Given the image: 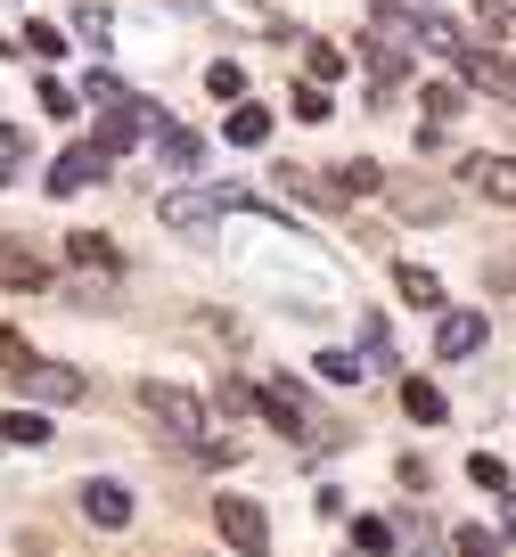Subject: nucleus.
Wrapping results in <instances>:
<instances>
[{"instance_id": "nucleus-1", "label": "nucleus", "mask_w": 516, "mask_h": 557, "mask_svg": "<svg viewBox=\"0 0 516 557\" xmlns=\"http://www.w3.org/2000/svg\"><path fill=\"white\" fill-rule=\"evenodd\" d=\"M139 401H148V418L164 426L172 443H189V451L206 443V401H197V394H181V385H148Z\"/></svg>"}, {"instance_id": "nucleus-2", "label": "nucleus", "mask_w": 516, "mask_h": 557, "mask_svg": "<svg viewBox=\"0 0 516 557\" xmlns=\"http://www.w3.org/2000/svg\"><path fill=\"white\" fill-rule=\"evenodd\" d=\"M213 524H222V541L238 557H271V517H262V500H238V492H230V500H213Z\"/></svg>"}, {"instance_id": "nucleus-3", "label": "nucleus", "mask_w": 516, "mask_h": 557, "mask_svg": "<svg viewBox=\"0 0 516 557\" xmlns=\"http://www.w3.org/2000/svg\"><path fill=\"white\" fill-rule=\"evenodd\" d=\"M156 222L181 230V238H197V230L222 222V197H213V189H164V197H156Z\"/></svg>"}, {"instance_id": "nucleus-4", "label": "nucleus", "mask_w": 516, "mask_h": 557, "mask_svg": "<svg viewBox=\"0 0 516 557\" xmlns=\"http://www.w3.org/2000/svg\"><path fill=\"white\" fill-rule=\"evenodd\" d=\"M17 385H25V401H34V410H66V401H83V377H74L66 361H25Z\"/></svg>"}, {"instance_id": "nucleus-5", "label": "nucleus", "mask_w": 516, "mask_h": 557, "mask_svg": "<svg viewBox=\"0 0 516 557\" xmlns=\"http://www.w3.org/2000/svg\"><path fill=\"white\" fill-rule=\"evenodd\" d=\"M148 139H156V164H172V173H206V139H197L189 123L148 115Z\"/></svg>"}, {"instance_id": "nucleus-6", "label": "nucleus", "mask_w": 516, "mask_h": 557, "mask_svg": "<svg viewBox=\"0 0 516 557\" xmlns=\"http://www.w3.org/2000/svg\"><path fill=\"white\" fill-rule=\"evenodd\" d=\"M107 164H115V157H99V148H66L41 189H50V197H83V189H99V181H107Z\"/></svg>"}, {"instance_id": "nucleus-7", "label": "nucleus", "mask_w": 516, "mask_h": 557, "mask_svg": "<svg viewBox=\"0 0 516 557\" xmlns=\"http://www.w3.org/2000/svg\"><path fill=\"white\" fill-rule=\"evenodd\" d=\"M451 66H459V83H476V90H492V99L516 107V58H500V50H459Z\"/></svg>"}, {"instance_id": "nucleus-8", "label": "nucleus", "mask_w": 516, "mask_h": 557, "mask_svg": "<svg viewBox=\"0 0 516 557\" xmlns=\"http://www.w3.org/2000/svg\"><path fill=\"white\" fill-rule=\"evenodd\" d=\"M83 517L99 524V533H123V524H132V484H115V475H90V484H83Z\"/></svg>"}, {"instance_id": "nucleus-9", "label": "nucleus", "mask_w": 516, "mask_h": 557, "mask_svg": "<svg viewBox=\"0 0 516 557\" xmlns=\"http://www.w3.org/2000/svg\"><path fill=\"white\" fill-rule=\"evenodd\" d=\"M459 181H467L476 197H492V206H516V157H467Z\"/></svg>"}, {"instance_id": "nucleus-10", "label": "nucleus", "mask_w": 516, "mask_h": 557, "mask_svg": "<svg viewBox=\"0 0 516 557\" xmlns=\"http://www.w3.org/2000/svg\"><path fill=\"white\" fill-rule=\"evenodd\" d=\"M476 345H483V312H443L434 320V352H443V361H467Z\"/></svg>"}, {"instance_id": "nucleus-11", "label": "nucleus", "mask_w": 516, "mask_h": 557, "mask_svg": "<svg viewBox=\"0 0 516 557\" xmlns=\"http://www.w3.org/2000/svg\"><path fill=\"white\" fill-rule=\"evenodd\" d=\"M255 410H262V418H271V426H287V435H295V426H311V410H304V394H295V385H287V377H271V385H262V394H255Z\"/></svg>"}, {"instance_id": "nucleus-12", "label": "nucleus", "mask_w": 516, "mask_h": 557, "mask_svg": "<svg viewBox=\"0 0 516 557\" xmlns=\"http://www.w3.org/2000/svg\"><path fill=\"white\" fill-rule=\"evenodd\" d=\"M410 41H427L434 58H459V50H467L459 17H443V9H418V17H410Z\"/></svg>"}, {"instance_id": "nucleus-13", "label": "nucleus", "mask_w": 516, "mask_h": 557, "mask_svg": "<svg viewBox=\"0 0 516 557\" xmlns=\"http://www.w3.org/2000/svg\"><path fill=\"white\" fill-rule=\"evenodd\" d=\"M74 99H83V107H139V90H132V83H123V74H107V66H90V83H83V90H74Z\"/></svg>"}, {"instance_id": "nucleus-14", "label": "nucleus", "mask_w": 516, "mask_h": 557, "mask_svg": "<svg viewBox=\"0 0 516 557\" xmlns=\"http://www.w3.org/2000/svg\"><path fill=\"white\" fill-rule=\"evenodd\" d=\"M418 115L427 123H459L467 115V83H427L418 90Z\"/></svg>"}, {"instance_id": "nucleus-15", "label": "nucleus", "mask_w": 516, "mask_h": 557, "mask_svg": "<svg viewBox=\"0 0 516 557\" xmlns=\"http://www.w3.org/2000/svg\"><path fill=\"white\" fill-rule=\"evenodd\" d=\"M230 139H238V148H262V139H271V107H255V99H238L230 107V123H222Z\"/></svg>"}, {"instance_id": "nucleus-16", "label": "nucleus", "mask_w": 516, "mask_h": 557, "mask_svg": "<svg viewBox=\"0 0 516 557\" xmlns=\"http://www.w3.org/2000/svg\"><path fill=\"white\" fill-rule=\"evenodd\" d=\"M402 74H410L402 41H378V50H369V83H378V99H394V90H402Z\"/></svg>"}, {"instance_id": "nucleus-17", "label": "nucleus", "mask_w": 516, "mask_h": 557, "mask_svg": "<svg viewBox=\"0 0 516 557\" xmlns=\"http://www.w3.org/2000/svg\"><path fill=\"white\" fill-rule=\"evenodd\" d=\"M0 443H17V451H41V443H50V418H41V410H9V418H0Z\"/></svg>"}, {"instance_id": "nucleus-18", "label": "nucleus", "mask_w": 516, "mask_h": 557, "mask_svg": "<svg viewBox=\"0 0 516 557\" xmlns=\"http://www.w3.org/2000/svg\"><path fill=\"white\" fill-rule=\"evenodd\" d=\"M394 287L418 304V312H443V278H434V271H418V262H402V271H394Z\"/></svg>"}, {"instance_id": "nucleus-19", "label": "nucleus", "mask_w": 516, "mask_h": 557, "mask_svg": "<svg viewBox=\"0 0 516 557\" xmlns=\"http://www.w3.org/2000/svg\"><path fill=\"white\" fill-rule=\"evenodd\" d=\"M402 410H410L418 426H434V418H443L451 401H443V385H427V377H402Z\"/></svg>"}, {"instance_id": "nucleus-20", "label": "nucleus", "mask_w": 516, "mask_h": 557, "mask_svg": "<svg viewBox=\"0 0 516 557\" xmlns=\"http://www.w3.org/2000/svg\"><path fill=\"white\" fill-rule=\"evenodd\" d=\"M378 189H385V173H378V164H369V157L336 164V197H344V206H353V197H378Z\"/></svg>"}, {"instance_id": "nucleus-21", "label": "nucleus", "mask_w": 516, "mask_h": 557, "mask_svg": "<svg viewBox=\"0 0 516 557\" xmlns=\"http://www.w3.org/2000/svg\"><path fill=\"white\" fill-rule=\"evenodd\" d=\"M394 206H402V222H443L451 197H443V189H418V181H410V189H394Z\"/></svg>"}, {"instance_id": "nucleus-22", "label": "nucleus", "mask_w": 516, "mask_h": 557, "mask_svg": "<svg viewBox=\"0 0 516 557\" xmlns=\"http://www.w3.org/2000/svg\"><path fill=\"white\" fill-rule=\"evenodd\" d=\"M41 278H50V271H41V262L25 255V246H9V238H0V287H41Z\"/></svg>"}, {"instance_id": "nucleus-23", "label": "nucleus", "mask_w": 516, "mask_h": 557, "mask_svg": "<svg viewBox=\"0 0 516 557\" xmlns=\"http://www.w3.org/2000/svg\"><path fill=\"white\" fill-rule=\"evenodd\" d=\"M410 17H418V9H394V0H378V9H369V34H378V41H402V50H418V41H410Z\"/></svg>"}, {"instance_id": "nucleus-24", "label": "nucleus", "mask_w": 516, "mask_h": 557, "mask_svg": "<svg viewBox=\"0 0 516 557\" xmlns=\"http://www.w3.org/2000/svg\"><path fill=\"white\" fill-rule=\"evenodd\" d=\"M66 255L83 262V271H115V262H123V255H115V238H90V230H74V238H66Z\"/></svg>"}, {"instance_id": "nucleus-25", "label": "nucleus", "mask_w": 516, "mask_h": 557, "mask_svg": "<svg viewBox=\"0 0 516 557\" xmlns=\"http://www.w3.org/2000/svg\"><path fill=\"white\" fill-rule=\"evenodd\" d=\"M17 50H25V58H41V66H58V58H66V34H58V25H25Z\"/></svg>"}, {"instance_id": "nucleus-26", "label": "nucleus", "mask_w": 516, "mask_h": 557, "mask_svg": "<svg viewBox=\"0 0 516 557\" xmlns=\"http://www.w3.org/2000/svg\"><path fill=\"white\" fill-rule=\"evenodd\" d=\"M206 90H213V99H246V66H238V58H213V66H206Z\"/></svg>"}, {"instance_id": "nucleus-27", "label": "nucleus", "mask_w": 516, "mask_h": 557, "mask_svg": "<svg viewBox=\"0 0 516 557\" xmlns=\"http://www.w3.org/2000/svg\"><path fill=\"white\" fill-rule=\"evenodd\" d=\"M213 410H222V418H246V410H255V385L222 377V385H213Z\"/></svg>"}, {"instance_id": "nucleus-28", "label": "nucleus", "mask_w": 516, "mask_h": 557, "mask_svg": "<svg viewBox=\"0 0 516 557\" xmlns=\"http://www.w3.org/2000/svg\"><path fill=\"white\" fill-rule=\"evenodd\" d=\"M353 549H369V557H385V549H394V524H378V517H361V524H353Z\"/></svg>"}, {"instance_id": "nucleus-29", "label": "nucleus", "mask_w": 516, "mask_h": 557, "mask_svg": "<svg viewBox=\"0 0 516 557\" xmlns=\"http://www.w3.org/2000/svg\"><path fill=\"white\" fill-rule=\"evenodd\" d=\"M311 369H320L328 385H361V361H353V352H320Z\"/></svg>"}, {"instance_id": "nucleus-30", "label": "nucleus", "mask_w": 516, "mask_h": 557, "mask_svg": "<svg viewBox=\"0 0 516 557\" xmlns=\"http://www.w3.org/2000/svg\"><path fill=\"white\" fill-rule=\"evenodd\" d=\"M304 66H311V83H336V74H344V50H328V41H311V50H304Z\"/></svg>"}, {"instance_id": "nucleus-31", "label": "nucleus", "mask_w": 516, "mask_h": 557, "mask_svg": "<svg viewBox=\"0 0 516 557\" xmlns=\"http://www.w3.org/2000/svg\"><path fill=\"white\" fill-rule=\"evenodd\" d=\"M295 123H328V83H304V90H295Z\"/></svg>"}, {"instance_id": "nucleus-32", "label": "nucleus", "mask_w": 516, "mask_h": 557, "mask_svg": "<svg viewBox=\"0 0 516 557\" xmlns=\"http://www.w3.org/2000/svg\"><path fill=\"white\" fill-rule=\"evenodd\" d=\"M451 541H459V557H500V533H483V524H459Z\"/></svg>"}, {"instance_id": "nucleus-33", "label": "nucleus", "mask_w": 516, "mask_h": 557, "mask_svg": "<svg viewBox=\"0 0 516 557\" xmlns=\"http://www.w3.org/2000/svg\"><path fill=\"white\" fill-rule=\"evenodd\" d=\"M74 107H83V99H74L58 74H41V115H74Z\"/></svg>"}, {"instance_id": "nucleus-34", "label": "nucleus", "mask_w": 516, "mask_h": 557, "mask_svg": "<svg viewBox=\"0 0 516 557\" xmlns=\"http://www.w3.org/2000/svg\"><path fill=\"white\" fill-rule=\"evenodd\" d=\"M361 345H369L378 369H394V336H385V320H361Z\"/></svg>"}, {"instance_id": "nucleus-35", "label": "nucleus", "mask_w": 516, "mask_h": 557, "mask_svg": "<svg viewBox=\"0 0 516 557\" xmlns=\"http://www.w3.org/2000/svg\"><path fill=\"white\" fill-rule=\"evenodd\" d=\"M467 475H476V484H483V492H508V468H500V459H492V451H476V459H467Z\"/></svg>"}, {"instance_id": "nucleus-36", "label": "nucleus", "mask_w": 516, "mask_h": 557, "mask_svg": "<svg viewBox=\"0 0 516 557\" xmlns=\"http://www.w3.org/2000/svg\"><path fill=\"white\" fill-rule=\"evenodd\" d=\"M17 157H25V132H17V123H0V181L17 173Z\"/></svg>"}, {"instance_id": "nucleus-37", "label": "nucleus", "mask_w": 516, "mask_h": 557, "mask_svg": "<svg viewBox=\"0 0 516 557\" xmlns=\"http://www.w3.org/2000/svg\"><path fill=\"white\" fill-rule=\"evenodd\" d=\"M74 34H83V41H107V9H74Z\"/></svg>"}, {"instance_id": "nucleus-38", "label": "nucleus", "mask_w": 516, "mask_h": 557, "mask_svg": "<svg viewBox=\"0 0 516 557\" xmlns=\"http://www.w3.org/2000/svg\"><path fill=\"white\" fill-rule=\"evenodd\" d=\"M25 361H34V352H25V336L0 329V369H25Z\"/></svg>"}, {"instance_id": "nucleus-39", "label": "nucleus", "mask_w": 516, "mask_h": 557, "mask_svg": "<svg viewBox=\"0 0 516 557\" xmlns=\"http://www.w3.org/2000/svg\"><path fill=\"white\" fill-rule=\"evenodd\" d=\"M476 17L483 25H508V0H476Z\"/></svg>"}, {"instance_id": "nucleus-40", "label": "nucleus", "mask_w": 516, "mask_h": 557, "mask_svg": "<svg viewBox=\"0 0 516 557\" xmlns=\"http://www.w3.org/2000/svg\"><path fill=\"white\" fill-rule=\"evenodd\" d=\"M508 492H516V475H508Z\"/></svg>"}]
</instances>
